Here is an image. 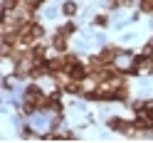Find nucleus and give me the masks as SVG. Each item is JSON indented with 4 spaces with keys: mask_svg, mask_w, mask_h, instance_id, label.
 Segmentation results:
<instances>
[{
    "mask_svg": "<svg viewBox=\"0 0 153 143\" xmlns=\"http://www.w3.org/2000/svg\"><path fill=\"white\" fill-rule=\"evenodd\" d=\"M42 35H45L42 25H37L35 20H30V22H25L20 27V44L22 47H32V44H37L42 40Z\"/></svg>",
    "mask_w": 153,
    "mask_h": 143,
    "instance_id": "obj_1",
    "label": "nucleus"
},
{
    "mask_svg": "<svg viewBox=\"0 0 153 143\" xmlns=\"http://www.w3.org/2000/svg\"><path fill=\"white\" fill-rule=\"evenodd\" d=\"M45 94H42V89L40 87H27V91H25V111L27 113H32V111H37V109H42L45 106Z\"/></svg>",
    "mask_w": 153,
    "mask_h": 143,
    "instance_id": "obj_2",
    "label": "nucleus"
},
{
    "mask_svg": "<svg viewBox=\"0 0 153 143\" xmlns=\"http://www.w3.org/2000/svg\"><path fill=\"white\" fill-rule=\"evenodd\" d=\"M67 74H69L72 79H76V82H84L89 77V67H84L79 59H74V62L67 64Z\"/></svg>",
    "mask_w": 153,
    "mask_h": 143,
    "instance_id": "obj_3",
    "label": "nucleus"
},
{
    "mask_svg": "<svg viewBox=\"0 0 153 143\" xmlns=\"http://www.w3.org/2000/svg\"><path fill=\"white\" fill-rule=\"evenodd\" d=\"M52 47H54L57 52H67V35L57 32V35L52 37Z\"/></svg>",
    "mask_w": 153,
    "mask_h": 143,
    "instance_id": "obj_4",
    "label": "nucleus"
},
{
    "mask_svg": "<svg viewBox=\"0 0 153 143\" xmlns=\"http://www.w3.org/2000/svg\"><path fill=\"white\" fill-rule=\"evenodd\" d=\"M101 59L104 62H106V64H111L114 59H116V57H119V47H106V50H101Z\"/></svg>",
    "mask_w": 153,
    "mask_h": 143,
    "instance_id": "obj_5",
    "label": "nucleus"
},
{
    "mask_svg": "<svg viewBox=\"0 0 153 143\" xmlns=\"http://www.w3.org/2000/svg\"><path fill=\"white\" fill-rule=\"evenodd\" d=\"M62 10H64V15H74L76 13V3H64Z\"/></svg>",
    "mask_w": 153,
    "mask_h": 143,
    "instance_id": "obj_6",
    "label": "nucleus"
},
{
    "mask_svg": "<svg viewBox=\"0 0 153 143\" xmlns=\"http://www.w3.org/2000/svg\"><path fill=\"white\" fill-rule=\"evenodd\" d=\"M141 10L143 13H153V0H141Z\"/></svg>",
    "mask_w": 153,
    "mask_h": 143,
    "instance_id": "obj_7",
    "label": "nucleus"
},
{
    "mask_svg": "<svg viewBox=\"0 0 153 143\" xmlns=\"http://www.w3.org/2000/svg\"><path fill=\"white\" fill-rule=\"evenodd\" d=\"M74 30H76V27H74V22H67V25L62 27V30H59V32H62V35H67V37H69V35H72Z\"/></svg>",
    "mask_w": 153,
    "mask_h": 143,
    "instance_id": "obj_8",
    "label": "nucleus"
},
{
    "mask_svg": "<svg viewBox=\"0 0 153 143\" xmlns=\"http://www.w3.org/2000/svg\"><path fill=\"white\" fill-rule=\"evenodd\" d=\"M106 22H109V17H106V15H99V17H97V25H99V27H104Z\"/></svg>",
    "mask_w": 153,
    "mask_h": 143,
    "instance_id": "obj_9",
    "label": "nucleus"
}]
</instances>
